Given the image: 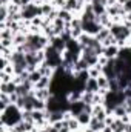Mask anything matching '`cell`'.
Here are the masks:
<instances>
[{"instance_id":"27","label":"cell","mask_w":131,"mask_h":132,"mask_svg":"<svg viewBox=\"0 0 131 132\" xmlns=\"http://www.w3.org/2000/svg\"><path fill=\"white\" fill-rule=\"evenodd\" d=\"M34 111H46V101L34 98Z\"/></svg>"},{"instance_id":"25","label":"cell","mask_w":131,"mask_h":132,"mask_svg":"<svg viewBox=\"0 0 131 132\" xmlns=\"http://www.w3.org/2000/svg\"><path fill=\"white\" fill-rule=\"evenodd\" d=\"M42 77H43V75H42V72L37 69V71H33V72H30V77H28V80H30L33 85H35V83H37V81H39Z\"/></svg>"},{"instance_id":"12","label":"cell","mask_w":131,"mask_h":132,"mask_svg":"<svg viewBox=\"0 0 131 132\" xmlns=\"http://www.w3.org/2000/svg\"><path fill=\"white\" fill-rule=\"evenodd\" d=\"M51 83H53V78L51 77H42L34 85V89H48V88H51Z\"/></svg>"},{"instance_id":"16","label":"cell","mask_w":131,"mask_h":132,"mask_svg":"<svg viewBox=\"0 0 131 132\" xmlns=\"http://www.w3.org/2000/svg\"><path fill=\"white\" fill-rule=\"evenodd\" d=\"M110 128H111V131H113V132H125V128H127V125H125V123H123L120 118H116Z\"/></svg>"},{"instance_id":"2","label":"cell","mask_w":131,"mask_h":132,"mask_svg":"<svg viewBox=\"0 0 131 132\" xmlns=\"http://www.w3.org/2000/svg\"><path fill=\"white\" fill-rule=\"evenodd\" d=\"M20 15H22V20H26V22H31L33 19H35V17H42L40 5L30 3V5H26V6H22Z\"/></svg>"},{"instance_id":"28","label":"cell","mask_w":131,"mask_h":132,"mask_svg":"<svg viewBox=\"0 0 131 132\" xmlns=\"http://www.w3.org/2000/svg\"><path fill=\"white\" fill-rule=\"evenodd\" d=\"M0 77H2V83H9V81H12V78H14V75L6 74V72H3V71H0Z\"/></svg>"},{"instance_id":"8","label":"cell","mask_w":131,"mask_h":132,"mask_svg":"<svg viewBox=\"0 0 131 132\" xmlns=\"http://www.w3.org/2000/svg\"><path fill=\"white\" fill-rule=\"evenodd\" d=\"M16 91H17V85H16L14 81L2 83V85H0V94H8V95H11V94H14Z\"/></svg>"},{"instance_id":"29","label":"cell","mask_w":131,"mask_h":132,"mask_svg":"<svg viewBox=\"0 0 131 132\" xmlns=\"http://www.w3.org/2000/svg\"><path fill=\"white\" fill-rule=\"evenodd\" d=\"M51 3H53V6H54L56 9H59V11H60V9H63V8H65L66 0H53Z\"/></svg>"},{"instance_id":"15","label":"cell","mask_w":131,"mask_h":132,"mask_svg":"<svg viewBox=\"0 0 131 132\" xmlns=\"http://www.w3.org/2000/svg\"><path fill=\"white\" fill-rule=\"evenodd\" d=\"M88 74H90V78H99V77L103 74V68L97 63V65L91 66V68L88 69Z\"/></svg>"},{"instance_id":"18","label":"cell","mask_w":131,"mask_h":132,"mask_svg":"<svg viewBox=\"0 0 131 132\" xmlns=\"http://www.w3.org/2000/svg\"><path fill=\"white\" fill-rule=\"evenodd\" d=\"M12 104V101L9 98V95L8 94H0V112H3L8 106H11Z\"/></svg>"},{"instance_id":"7","label":"cell","mask_w":131,"mask_h":132,"mask_svg":"<svg viewBox=\"0 0 131 132\" xmlns=\"http://www.w3.org/2000/svg\"><path fill=\"white\" fill-rule=\"evenodd\" d=\"M119 51H120V48L117 45H111V46H106L103 49V55L106 59H117L119 57Z\"/></svg>"},{"instance_id":"31","label":"cell","mask_w":131,"mask_h":132,"mask_svg":"<svg viewBox=\"0 0 131 132\" xmlns=\"http://www.w3.org/2000/svg\"><path fill=\"white\" fill-rule=\"evenodd\" d=\"M108 62H110V59H106L105 55H100V57H99V65L102 66V68H103V66L106 65Z\"/></svg>"},{"instance_id":"22","label":"cell","mask_w":131,"mask_h":132,"mask_svg":"<svg viewBox=\"0 0 131 132\" xmlns=\"http://www.w3.org/2000/svg\"><path fill=\"white\" fill-rule=\"evenodd\" d=\"M82 94H83V92H80V91H71V92L66 95V98H68L69 103H74V101L82 100Z\"/></svg>"},{"instance_id":"1","label":"cell","mask_w":131,"mask_h":132,"mask_svg":"<svg viewBox=\"0 0 131 132\" xmlns=\"http://www.w3.org/2000/svg\"><path fill=\"white\" fill-rule=\"evenodd\" d=\"M0 123L8 126V128H14L16 125H19L22 121V109H19L16 104L8 106L3 112H0Z\"/></svg>"},{"instance_id":"9","label":"cell","mask_w":131,"mask_h":132,"mask_svg":"<svg viewBox=\"0 0 131 132\" xmlns=\"http://www.w3.org/2000/svg\"><path fill=\"white\" fill-rule=\"evenodd\" d=\"M105 128H106L105 121L97 120V118H94V117L91 118V123H90V126H88V129H91L93 132H102Z\"/></svg>"},{"instance_id":"6","label":"cell","mask_w":131,"mask_h":132,"mask_svg":"<svg viewBox=\"0 0 131 132\" xmlns=\"http://www.w3.org/2000/svg\"><path fill=\"white\" fill-rule=\"evenodd\" d=\"M83 111H85V103H83L82 100L74 101V103H69V112H71L74 117H77V115L82 114Z\"/></svg>"},{"instance_id":"10","label":"cell","mask_w":131,"mask_h":132,"mask_svg":"<svg viewBox=\"0 0 131 132\" xmlns=\"http://www.w3.org/2000/svg\"><path fill=\"white\" fill-rule=\"evenodd\" d=\"M91 118H93V115L90 112H86V111H83L82 114L77 115V120H79V123H80L82 128H88L90 123H91Z\"/></svg>"},{"instance_id":"30","label":"cell","mask_w":131,"mask_h":132,"mask_svg":"<svg viewBox=\"0 0 131 132\" xmlns=\"http://www.w3.org/2000/svg\"><path fill=\"white\" fill-rule=\"evenodd\" d=\"M122 6H123V9H125V12H127V14H130V12H131V0H127Z\"/></svg>"},{"instance_id":"33","label":"cell","mask_w":131,"mask_h":132,"mask_svg":"<svg viewBox=\"0 0 131 132\" xmlns=\"http://www.w3.org/2000/svg\"><path fill=\"white\" fill-rule=\"evenodd\" d=\"M46 2H53V0H46Z\"/></svg>"},{"instance_id":"32","label":"cell","mask_w":131,"mask_h":132,"mask_svg":"<svg viewBox=\"0 0 131 132\" xmlns=\"http://www.w3.org/2000/svg\"><path fill=\"white\" fill-rule=\"evenodd\" d=\"M125 108H127V112H128V114H131V98L125 100Z\"/></svg>"},{"instance_id":"5","label":"cell","mask_w":131,"mask_h":132,"mask_svg":"<svg viewBox=\"0 0 131 132\" xmlns=\"http://www.w3.org/2000/svg\"><path fill=\"white\" fill-rule=\"evenodd\" d=\"M91 115H93L94 118H97V120L105 121V118H106L110 114H108L105 104H96V106H93V112H91Z\"/></svg>"},{"instance_id":"3","label":"cell","mask_w":131,"mask_h":132,"mask_svg":"<svg viewBox=\"0 0 131 132\" xmlns=\"http://www.w3.org/2000/svg\"><path fill=\"white\" fill-rule=\"evenodd\" d=\"M82 29H83V32L96 37V34L102 29V26L99 25L97 20H91V22H82Z\"/></svg>"},{"instance_id":"20","label":"cell","mask_w":131,"mask_h":132,"mask_svg":"<svg viewBox=\"0 0 131 132\" xmlns=\"http://www.w3.org/2000/svg\"><path fill=\"white\" fill-rule=\"evenodd\" d=\"M97 83H99V89H105V91H110V78L105 77L103 74L97 78Z\"/></svg>"},{"instance_id":"11","label":"cell","mask_w":131,"mask_h":132,"mask_svg":"<svg viewBox=\"0 0 131 132\" xmlns=\"http://www.w3.org/2000/svg\"><path fill=\"white\" fill-rule=\"evenodd\" d=\"M34 95H35V98L43 100V101H48L49 97L53 95V92H51L49 88H48V89H34Z\"/></svg>"},{"instance_id":"19","label":"cell","mask_w":131,"mask_h":132,"mask_svg":"<svg viewBox=\"0 0 131 132\" xmlns=\"http://www.w3.org/2000/svg\"><path fill=\"white\" fill-rule=\"evenodd\" d=\"M59 17H60V19H62V20H63L65 23H71V22H72V19H74L76 15H74V14H72L71 11H66V9H60V11H59Z\"/></svg>"},{"instance_id":"24","label":"cell","mask_w":131,"mask_h":132,"mask_svg":"<svg viewBox=\"0 0 131 132\" xmlns=\"http://www.w3.org/2000/svg\"><path fill=\"white\" fill-rule=\"evenodd\" d=\"M93 97H94V92L83 91V94H82V101H83L85 104H91V106H93Z\"/></svg>"},{"instance_id":"23","label":"cell","mask_w":131,"mask_h":132,"mask_svg":"<svg viewBox=\"0 0 131 132\" xmlns=\"http://www.w3.org/2000/svg\"><path fill=\"white\" fill-rule=\"evenodd\" d=\"M110 34H111V29H110V28H102V29H100L97 34H96V38H97L99 42L102 43V42H103V40H105V38H106Z\"/></svg>"},{"instance_id":"17","label":"cell","mask_w":131,"mask_h":132,"mask_svg":"<svg viewBox=\"0 0 131 132\" xmlns=\"http://www.w3.org/2000/svg\"><path fill=\"white\" fill-rule=\"evenodd\" d=\"M68 129H69L71 132L82 131V126H80V123H79L77 117H71V118L68 120Z\"/></svg>"},{"instance_id":"13","label":"cell","mask_w":131,"mask_h":132,"mask_svg":"<svg viewBox=\"0 0 131 132\" xmlns=\"http://www.w3.org/2000/svg\"><path fill=\"white\" fill-rule=\"evenodd\" d=\"M85 91H90V92H99V83L97 78H88L86 83H85Z\"/></svg>"},{"instance_id":"4","label":"cell","mask_w":131,"mask_h":132,"mask_svg":"<svg viewBox=\"0 0 131 132\" xmlns=\"http://www.w3.org/2000/svg\"><path fill=\"white\" fill-rule=\"evenodd\" d=\"M49 45L53 46V48H56L59 52H65L66 51V40L62 37V35H57V37H53V38H49Z\"/></svg>"},{"instance_id":"26","label":"cell","mask_w":131,"mask_h":132,"mask_svg":"<svg viewBox=\"0 0 131 132\" xmlns=\"http://www.w3.org/2000/svg\"><path fill=\"white\" fill-rule=\"evenodd\" d=\"M22 120L26 121V123H34V117H33V111H22Z\"/></svg>"},{"instance_id":"14","label":"cell","mask_w":131,"mask_h":132,"mask_svg":"<svg viewBox=\"0 0 131 132\" xmlns=\"http://www.w3.org/2000/svg\"><path fill=\"white\" fill-rule=\"evenodd\" d=\"M56 8L53 6V3L51 2H43L42 5H40V11H42V17H48L53 11H54Z\"/></svg>"},{"instance_id":"21","label":"cell","mask_w":131,"mask_h":132,"mask_svg":"<svg viewBox=\"0 0 131 132\" xmlns=\"http://www.w3.org/2000/svg\"><path fill=\"white\" fill-rule=\"evenodd\" d=\"M128 112H127V108H125V103L123 104H120V106H117L114 111H113V115L116 117V118H122L123 115H127Z\"/></svg>"}]
</instances>
